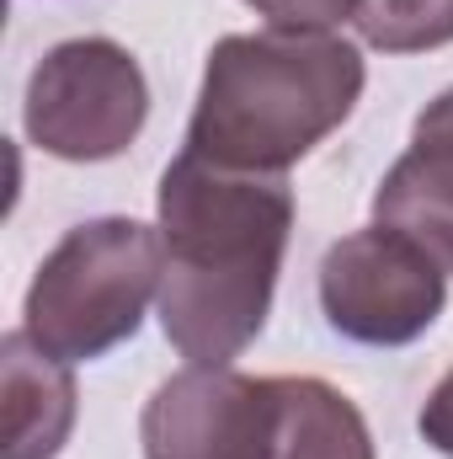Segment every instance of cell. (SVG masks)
<instances>
[{
    "label": "cell",
    "mask_w": 453,
    "mask_h": 459,
    "mask_svg": "<svg viewBox=\"0 0 453 459\" xmlns=\"http://www.w3.org/2000/svg\"><path fill=\"white\" fill-rule=\"evenodd\" d=\"M352 27L379 54H427L453 43V0H357Z\"/></svg>",
    "instance_id": "10"
},
{
    "label": "cell",
    "mask_w": 453,
    "mask_h": 459,
    "mask_svg": "<svg viewBox=\"0 0 453 459\" xmlns=\"http://www.w3.org/2000/svg\"><path fill=\"white\" fill-rule=\"evenodd\" d=\"M373 225L400 230L453 278V86L416 113L411 150L373 193Z\"/></svg>",
    "instance_id": "7"
},
{
    "label": "cell",
    "mask_w": 453,
    "mask_h": 459,
    "mask_svg": "<svg viewBox=\"0 0 453 459\" xmlns=\"http://www.w3.org/2000/svg\"><path fill=\"white\" fill-rule=\"evenodd\" d=\"M144 459H272L278 444V374L251 379L235 368L187 363L139 417Z\"/></svg>",
    "instance_id": "6"
},
{
    "label": "cell",
    "mask_w": 453,
    "mask_h": 459,
    "mask_svg": "<svg viewBox=\"0 0 453 459\" xmlns=\"http://www.w3.org/2000/svg\"><path fill=\"white\" fill-rule=\"evenodd\" d=\"M267 27H299V32H337L357 16V0H245Z\"/></svg>",
    "instance_id": "11"
},
{
    "label": "cell",
    "mask_w": 453,
    "mask_h": 459,
    "mask_svg": "<svg viewBox=\"0 0 453 459\" xmlns=\"http://www.w3.org/2000/svg\"><path fill=\"white\" fill-rule=\"evenodd\" d=\"M150 117V81L139 59L113 38H70L54 43L32 75L21 128L54 160H113Z\"/></svg>",
    "instance_id": "4"
},
{
    "label": "cell",
    "mask_w": 453,
    "mask_h": 459,
    "mask_svg": "<svg viewBox=\"0 0 453 459\" xmlns=\"http://www.w3.org/2000/svg\"><path fill=\"white\" fill-rule=\"evenodd\" d=\"M449 305V273L400 230H352L321 262L326 326L363 347H406Z\"/></svg>",
    "instance_id": "5"
},
{
    "label": "cell",
    "mask_w": 453,
    "mask_h": 459,
    "mask_svg": "<svg viewBox=\"0 0 453 459\" xmlns=\"http://www.w3.org/2000/svg\"><path fill=\"white\" fill-rule=\"evenodd\" d=\"M363 86L368 65L337 32H229L209 48L187 150L229 171L283 177L352 117Z\"/></svg>",
    "instance_id": "2"
},
{
    "label": "cell",
    "mask_w": 453,
    "mask_h": 459,
    "mask_svg": "<svg viewBox=\"0 0 453 459\" xmlns=\"http://www.w3.org/2000/svg\"><path fill=\"white\" fill-rule=\"evenodd\" d=\"M166 278L160 332L187 363L229 368L261 337L294 235V187L278 171H229L182 150L155 193Z\"/></svg>",
    "instance_id": "1"
},
{
    "label": "cell",
    "mask_w": 453,
    "mask_h": 459,
    "mask_svg": "<svg viewBox=\"0 0 453 459\" xmlns=\"http://www.w3.org/2000/svg\"><path fill=\"white\" fill-rule=\"evenodd\" d=\"M160 225H139L128 214L86 220L38 262L21 332L64 363H91L144 326L150 299H160Z\"/></svg>",
    "instance_id": "3"
},
{
    "label": "cell",
    "mask_w": 453,
    "mask_h": 459,
    "mask_svg": "<svg viewBox=\"0 0 453 459\" xmlns=\"http://www.w3.org/2000/svg\"><path fill=\"white\" fill-rule=\"evenodd\" d=\"M0 459H54L75 428V374L27 332L0 337Z\"/></svg>",
    "instance_id": "8"
},
{
    "label": "cell",
    "mask_w": 453,
    "mask_h": 459,
    "mask_svg": "<svg viewBox=\"0 0 453 459\" xmlns=\"http://www.w3.org/2000/svg\"><path fill=\"white\" fill-rule=\"evenodd\" d=\"M272 459H373V433L352 395L315 374H278Z\"/></svg>",
    "instance_id": "9"
}]
</instances>
